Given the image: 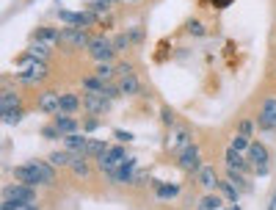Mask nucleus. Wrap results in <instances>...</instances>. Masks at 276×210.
Wrapping results in <instances>:
<instances>
[{
  "label": "nucleus",
  "mask_w": 276,
  "mask_h": 210,
  "mask_svg": "<svg viewBox=\"0 0 276 210\" xmlns=\"http://www.w3.org/2000/svg\"><path fill=\"white\" fill-rule=\"evenodd\" d=\"M69 169H72V174L75 177H80V180H86L91 174V166H89V158H86L83 152H78L75 158H72V164H69Z\"/></svg>",
  "instance_id": "13"
},
{
  "label": "nucleus",
  "mask_w": 276,
  "mask_h": 210,
  "mask_svg": "<svg viewBox=\"0 0 276 210\" xmlns=\"http://www.w3.org/2000/svg\"><path fill=\"white\" fill-rule=\"evenodd\" d=\"M22 210H39V207H36V205H25Z\"/></svg>",
  "instance_id": "49"
},
{
  "label": "nucleus",
  "mask_w": 276,
  "mask_h": 210,
  "mask_svg": "<svg viewBox=\"0 0 276 210\" xmlns=\"http://www.w3.org/2000/svg\"><path fill=\"white\" fill-rule=\"evenodd\" d=\"M39 111H44V113H61V97H58L56 91H44L42 97H39Z\"/></svg>",
  "instance_id": "11"
},
{
  "label": "nucleus",
  "mask_w": 276,
  "mask_h": 210,
  "mask_svg": "<svg viewBox=\"0 0 276 210\" xmlns=\"http://www.w3.org/2000/svg\"><path fill=\"white\" fill-rule=\"evenodd\" d=\"M116 138H119V141H133V133H127V130H116Z\"/></svg>",
  "instance_id": "45"
},
{
  "label": "nucleus",
  "mask_w": 276,
  "mask_h": 210,
  "mask_svg": "<svg viewBox=\"0 0 276 210\" xmlns=\"http://www.w3.org/2000/svg\"><path fill=\"white\" fill-rule=\"evenodd\" d=\"M268 210H276V194L271 196V202H268Z\"/></svg>",
  "instance_id": "48"
},
{
  "label": "nucleus",
  "mask_w": 276,
  "mask_h": 210,
  "mask_svg": "<svg viewBox=\"0 0 276 210\" xmlns=\"http://www.w3.org/2000/svg\"><path fill=\"white\" fill-rule=\"evenodd\" d=\"M111 103L113 100H108L105 94H94V91H86L83 97V108L91 113V116H103V113L111 111Z\"/></svg>",
  "instance_id": "6"
},
{
  "label": "nucleus",
  "mask_w": 276,
  "mask_h": 210,
  "mask_svg": "<svg viewBox=\"0 0 276 210\" xmlns=\"http://www.w3.org/2000/svg\"><path fill=\"white\" fill-rule=\"evenodd\" d=\"M108 150L105 141H97V138H89V144H86V158H103V152Z\"/></svg>",
  "instance_id": "25"
},
{
  "label": "nucleus",
  "mask_w": 276,
  "mask_h": 210,
  "mask_svg": "<svg viewBox=\"0 0 276 210\" xmlns=\"http://www.w3.org/2000/svg\"><path fill=\"white\" fill-rule=\"evenodd\" d=\"M127 3H138V0H127Z\"/></svg>",
  "instance_id": "51"
},
{
  "label": "nucleus",
  "mask_w": 276,
  "mask_h": 210,
  "mask_svg": "<svg viewBox=\"0 0 276 210\" xmlns=\"http://www.w3.org/2000/svg\"><path fill=\"white\" fill-rule=\"evenodd\" d=\"M75 155L78 152H69V150H66V152H50V158H47V160H50L53 166H69Z\"/></svg>",
  "instance_id": "29"
},
{
  "label": "nucleus",
  "mask_w": 276,
  "mask_h": 210,
  "mask_svg": "<svg viewBox=\"0 0 276 210\" xmlns=\"http://www.w3.org/2000/svg\"><path fill=\"white\" fill-rule=\"evenodd\" d=\"M56 127H58L64 135L78 133V122L72 119V113H56Z\"/></svg>",
  "instance_id": "19"
},
{
  "label": "nucleus",
  "mask_w": 276,
  "mask_h": 210,
  "mask_svg": "<svg viewBox=\"0 0 276 210\" xmlns=\"http://www.w3.org/2000/svg\"><path fill=\"white\" fill-rule=\"evenodd\" d=\"M133 177H136V158H130L122 169H116L113 174H108L111 182H133Z\"/></svg>",
  "instance_id": "12"
},
{
  "label": "nucleus",
  "mask_w": 276,
  "mask_h": 210,
  "mask_svg": "<svg viewBox=\"0 0 276 210\" xmlns=\"http://www.w3.org/2000/svg\"><path fill=\"white\" fill-rule=\"evenodd\" d=\"M246 158L252 160V166H268V150L262 144H257V141H252V147H248Z\"/></svg>",
  "instance_id": "14"
},
{
  "label": "nucleus",
  "mask_w": 276,
  "mask_h": 210,
  "mask_svg": "<svg viewBox=\"0 0 276 210\" xmlns=\"http://www.w3.org/2000/svg\"><path fill=\"white\" fill-rule=\"evenodd\" d=\"M227 177H230L232 185H238V188H243V191H248V180H246V172H238V169H227Z\"/></svg>",
  "instance_id": "27"
},
{
  "label": "nucleus",
  "mask_w": 276,
  "mask_h": 210,
  "mask_svg": "<svg viewBox=\"0 0 276 210\" xmlns=\"http://www.w3.org/2000/svg\"><path fill=\"white\" fill-rule=\"evenodd\" d=\"M105 86H108V80H103L99 75L83 78V89H86V91H94V94H105Z\"/></svg>",
  "instance_id": "21"
},
{
  "label": "nucleus",
  "mask_w": 276,
  "mask_h": 210,
  "mask_svg": "<svg viewBox=\"0 0 276 210\" xmlns=\"http://www.w3.org/2000/svg\"><path fill=\"white\" fill-rule=\"evenodd\" d=\"M146 177H149L146 172H136V177H133V185H141V182H146Z\"/></svg>",
  "instance_id": "44"
},
{
  "label": "nucleus",
  "mask_w": 276,
  "mask_h": 210,
  "mask_svg": "<svg viewBox=\"0 0 276 210\" xmlns=\"http://www.w3.org/2000/svg\"><path fill=\"white\" fill-rule=\"evenodd\" d=\"M42 135H44V138L47 141H53V138H58V135H64L61 130H58V127L56 125H50V127H44V130H42Z\"/></svg>",
  "instance_id": "40"
},
{
  "label": "nucleus",
  "mask_w": 276,
  "mask_h": 210,
  "mask_svg": "<svg viewBox=\"0 0 276 210\" xmlns=\"http://www.w3.org/2000/svg\"><path fill=\"white\" fill-rule=\"evenodd\" d=\"M94 75H99L103 80H108V83H111L113 75H116V66H113V61H103V64L97 66V72H94Z\"/></svg>",
  "instance_id": "31"
},
{
  "label": "nucleus",
  "mask_w": 276,
  "mask_h": 210,
  "mask_svg": "<svg viewBox=\"0 0 276 210\" xmlns=\"http://www.w3.org/2000/svg\"><path fill=\"white\" fill-rule=\"evenodd\" d=\"M210 3L215 6V9H227V6L232 3V0H210Z\"/></svg>",
  "instance_id": "46"
},
{
  "label": "nucleus",
  "mask_w": 276,
  "mask_h": 210,
  "mask_svg": "<svg viewBox=\"0 0 276 210\" xmlns=\"http://www.w3.org/2000/svg\"><path fill=\"white\" fill-rule=\"evenodd\" d=\"M218 188H221V194L227 196V202H238L240 199V188L232 185L230 180H218Z\"/></svg>",
  "instance_id": "22"
},
{
  "label": "nucleus",
  "mask_w": 276,
  "mask_h": 210,
  "mask_svg": "<svg viewBox=\"0 0 276 210\" xmlns=\"http://www.w3.org/2000/svg\"><path fill=\"white\" fill-rule=\"evenodd\" d=\"M158 188V199H177L180 196V188L177 185H166V182H152Z\"/></svg>",
  "instance_id": "26"
},
{
  "label": "nucleus",
  "mask_w": 276,
  "mask_h": 210,
  "mask_svg": "<svg viewBox=\"0 0 276 210\" xmlns=\"http://www.w3.org/2000/svg\"><path fill=\"white\" fill-rule=\"evenodd\" d=\"M224 160H227V169H238V172H248V169H252V160H248L243 152L232 150V147H230V150H227Z\"/></svg>",
  "instance_id": "10"
},
{
  "label": "nucleus",
  "mask_w": 276,
  "mask_h": 210,
  "mask_svg": "<svg viewBox=\"0 0 276 210\" xmlns=\"http://www.w3.org/2000/svg\"><path fill=\"white\" fill-rule=\"evenodd\" d=\"M33 166H36V172L42 174V185H53V180H56V166L50 164V160H31Z\"/></svg>",
  "instance_id": "16"
},
{
  "label": "nucleus",
  "mask_w": 276,
  "mask_h": 210,
  "mask_svg": "<svg viewBox=\"0 0 276 210\" xmlns=\"http://www.w3.org/2000/svg\"><path fill=\"white\" fill-rule=\"evenodd\" d=\"M58 36H61V31H56V28H36V33H33V42L58 44Z\"/></svg>",
  "instance_id": "18"
},
{
  "label": "nucleus",
  "mask_w": 276,
  "mask_h": 210,
  "mask_svg": "<svg viewBox=\"0 0 276 210\" xmlns=\"http://www.w3.org/2000/svg\"><path fill=\"white\" fill-rule=\"evenodd\" d=\"M28 56H31V58H39V61H47V56H50V44L33 42V44L28 47Z\"/></svg>",
  "instance_id": "30"
},
{
  "label": "nucleus",
  "mask_w": 276,
  "mask_h": 210,
  "mask_svg": "<svg viewBox=\"0 0 276 210\" xmlns=\"http://www.w3.org/2000/svg\"><path fill=\"white\" fill-rule=\"evenodd\" d=\"M230 147L246 155V152H248V147H252V138H248V135H240V133H238V135L232 138V144H230Z\"/></svg>",
  "instance_id": "33"
},
{
  "label": "nucleus",
  "mask_w": 276,
  "mask_h": 210,
  "mask_svg": "<svg viewBox=\"0 0 276 210\" xmlns=\"http://www.w3.org/2000/svg\"><path fill=\"white\" fill-rule=\"evenodd\" d=\"M94 17L91 11H61V19L69 28H86V25H94Z\"/></svg>",
  "instance_id": "7"
},
{
  "label": "nucleus",
  "mask_w": 276,
  "mask_h": 210,
  "mask_svg": "<svg viewBox=\"0 0 276 210\" xmlns=\"http://www.w3.org/2000/svg\"><path fill=\"white\" fill-rule=\"evenodd\" d=\"M254 172H257V177H265V174H268V166H254Z\"/></svg>",
  "instance_id": "47"
},
{
  "label": "nucleus",
  "mask_w": 276,
  "mask_h": 210,
  "mask_svg": "<svg viewBox=\"0 0 276 210\" xmlns=\"http://www.w3.org/2000/svg\"><path fill=\"white\" fill-rule=\"evenodd\" d=\"M14 177H17L19 182H25V185H33V188H36V185H42V174L36 172V166H33L31 160H28V164H22V166H17V169H14Z\"/></svg>",
  "instance_id": "8"
},
{
  "label": "nucleus",
  "mask_w": 276,
  "mask_h": 210,
  "mask_svg": "<svg viewBox=\"0 0 276 210\" xmlns=\"http://www.w3.org/2000/svg\"><path fill=\"white\" fill-rule=\"evenodd\" d=\"M130 44H133V36H130V33H119V36L113 39V47H116V53H119V50H127Z\"/></svg>",
  "instance_id": "35"
},
{
  "label": "nucleus",
  "mask_w": 276,
  "mask_h": 210,
  "mask_svg": "<svg viewBox=\"0 0 276 210\" xmlns=\"http://www.w3.org/2000/svg\"><path fill=\"white\" fill-rule=\"evenodd\" d=\"M47 75V64L44 61H39V58H31L28 53H25V58H22V66H19V72H17V78L22 80V83H39Z\"/></svg>",
  "instance_id": "1"
},
{
  "label": "nucleus",
  "mask_w": 276,
  "mask_h": 210,
  "mask_svg": "<svg viewBox=\"0 0 276 210\" xmlns=\"http://www.w3.org/2000/svg\"><path fill=\"white\" fill-rule=\"evenodd\" d=\"M119 89H122V94H130V97H136V94H141V80L136 75H127L119 80Z\"/></svg>",
  "instance_id": "20"
},
{
  "label": "nucleus",
  "mask_w": 276,
  "mask_h": 210,
  "mask_svg": "<svg viewBox=\"0 0 276 210\" xmlns=\"http://www.w3.org/2000/svg\"><path fill=\"white\" fill-rule=\"evenodd\" d=\"M58 44H61L64 50H66V47H69V50H80V47L89 50L91 39H89V33H86L83 28H64L61 36H58Z\"/></svg>",
  "instance_id": "3"
},
{
  "label": "nucleus",
  "mask_w": 276,
  "mask_h": 210,
  "mask_svg": "<svg viewBox=\"0 0 276 210\" xmlns=\"http://www.w3.org/2000/svg\"><path fill=\"white\" fill-rule=\"evenodd\" d=\"M230 210H238V207H230Z\"/></svg>",
  "instance_id": "52"
},
{
  "label": "nucleus",
  "mask_w": 276,
  "mask_h": 210,
  "mask_svg": "<svg viewBox=\"0 0 276 210\" xmlns=\"http://www.w3.org/2000/svg\"><path fill=\"white\" fill-rule=\"evenodd\" d=\"M199 185L202 188H218V177H215V169L213 166H199Z\"/></svg>",
  "instance_id": "17"
},
{
  "label": "nucleus",
  "mask_w": 276,
  "mask_h": 210,
  "mask_svg": "<svg viewBox=\"0 0 276 210\" xmlns=\"http://www.w3.org/2000/svg\"><path fill=\"white\" fill-rule=\"evenodd\" d=\"M116 75H119V78L133 75V64H130V61H122V64H116Z\"/></svg>",
  "instance_id": "37"
},
{
  "label": "nucleus",
  "mask_w": 276,
  "mask_h": 210,
  "mask_svg": "<svg viewBox=\"0 0 276 210\" xmlns=\"http://www.w3.org/2000/svg\"><path fill=\"white\" fill-rule=\"evenodd\" d=\"M252 130H254V122H252V119H243V122L238 125V133H240V135H248V138H252Z\"/></svg>",
  "instance_id": "38"
},
{
  "label": "nucleus",
  "mask_w": 276,
  "mask_h": 210,
  "mask_svg": "<svg viewBox=\"0 0 276 210\" xmlns=\"http://www.w3.org/2000/svg\"><path fill=\"white\" fill-rule=\"evenodd\" d=\"M97 125H99V122H97V116H89V119H86V122H83V127H86V133H91V130H97Z\"/></svg>",
  "instance_id": "42"
},
{
  "label": "nucleus",
  "mask_w": 276,
  "mask_h": 210,
  "mask_svg": "<svg viewBox=\"0 0 276 210\" xmlns=\"http://www.w3.org/2000/svg\"><path fill=\"white\" fill-rule=\"evenodd\" d=\"M80 105L83 103L78 100V94H61V113H75Z\"/></svg>",
  "instance_id": "23"
},
{
  "label": "nucleus",
  "mask_w": 276,
  "mask_h": 210,
  "mask_svg": "<svg viewBox=\"0 0 276 210\" xmlns=\"http://www.w3.org/2000/svg\"><path fill=\"white\" fill-rule=\"evenodd\" d=\"M188 33H191V36H202V33H205V25H202L199 19H188Z\"/></svg>",
  "instance_id": "36"
},
{
  "label": "nucleus",
  "mask_w": 276,
  "mask_h": 210,
  "mask_svg": "<svg viewBox=\"0 0 276 210\" xmlns=\"http://www.w3.org/2000/svg\"><path fill=\"white\" fill-rule=\"evenodd\" d=\"M105 3H108V6H111V3H116V0H105Z\"/></svg>",
  "instance_id": "50"
},
{
  "label": "nucleus",
  "mask_w": 276,
  "mask_h": 210,
  "mask_svg": "<svg viewBox=\"0 0 276 210\" xmlns=\"http://www.w3.org/2000/svg\"><path fill=\"white\" fill-rule=\"evenodd\" d=\"M160 116H163L166 125H171L174 122V113H171V108H160Z\"/></svg>",
  "instance_id": "43"
},
{
  "label": "nucleus",
  "mask_w": 276,
  "mask_h": 210,
  "mask_svg": "<svg viewBox=\"0 0 276 210\" xmlns=\"http://www.w3.org/2000/svg\"><path fill=\"white\" fill-rule=\"evenodd\" d=\"M86 144H89V138H86L83 133H69L64 135V147L69 152H86Z\"/></svg>",
  "instance_id": "15"
},
{
  "label": "nucleus",
  "mask_w": 276,
  "mask_h": 210,
  "mask_svg": "<svg viewBox=\"0 0 276 210\" xmlns=\"http://www.w3.org/2000/svg\"><path fill=\"white\" fill-rule=\"evenodd\" d=\"M119 94H122V89H119V83H108V86H105V97H108V100H116Z\"/></svg>",
  "instance_id": "39"
},
{
  "label": "nucleus",
  "mask_w": 276,
  "mask_h": 210,
  "mask_svg": "<svg viewBox=\"0 0 276 210\" xmlns=\"http://www.w3.org/2000/svg\"><path fill=\"white\" fill-rule=\"evenodd\" d=\"M89 56L97 61V64H103V61H113V56H116V47H113L111 39L97 36V39H91V44H89Z\"/></svg>",
  "instance_id": "4"
},
{
  "label": "nucleus",
  "mask_w": 276,
  "mask_h": 210,
  "mask_svg": "<svg viewBox=\"0 0 276 210\" xmlns=\"http://www.w3.org/2000/svg\"><path fill=\"white\" fill-rule=\"evenodd\" d=\"M17 105H22V103H19V97L14 91H3V94H0V111H9V108H17Z\"/></svg>",
  "instance_id": "32"
},
{
  "label": "nucleus",
  "mask_w": 276,
  "mask_h": 210,
  "mask_svg": "<svg viewBox=\"0 0 276 210\" xmlns=\"http://www.w3.org/2000/svg\"><path fill=\"white\" fill-rule=\"evenodd\" d=\"M199 207H202V210H221V196H213V194L202 196Z\"/></svg>",
  "instance_id": "34"
},
{
  "label": "nucleus",
  "mask_w": 276,
  "mask_h": 210,
  "mask_svg": "<svg viewBox=\"0 0 276 210\" xmlns=\"http://www.w3.org/2000/svg\"><path fill=\"white\" fill-rule=\"evenodd\" d=\"M174 147H177V152L191 147V133H188L185 127H174Z\"/></svg>",
  "instance_id": "28"
},
{
  "label": "nucleus",
  "mask_w": 276,
  "mask_h": 210,
  "mask_svg": "<svg viewBox=\"0 0 276 210\" xmlns=\"http://www.w3.org/2000/svg\"><path fill=\"white\" fill-rule=\"evenodd\" d=\"M105 9H108L105 0H94V3H89V11H91V14H103Z\"/></svg>",
  "instance_id": "41"
},
{
  "label": "nucleus",
  "mask_w": 276,
  "mask_h": 210,
  "mask_svg": "<svg viewBox=\"0 0 276 210\" xmlns=\"http://www.w3.org/2000/svg\"><path fill=\"white\" fill-rule=\"evenodd\" d=\"M22 116H25L22 105H17V108H9V111H0V119H3L6 125H17V122H22Z\"/></svg>",
  "instance_id": "24"
},
{
  "label": "nucleus",
  "mask_w": 276,
  "mask_h": 210,
  "mask_svg": "<svg viewBox=\"0 0 276 210\" xmlns=\"http://www.w3.org/2000/svg\"><path fill=\"white\" fill-rule=\"evenodd\" d=\"M257 125L262 127V130L276 127V97L265 100V105H262V111H260V116H257Z\"/></svg>",
  "instance_id": "9"
},
{
  "label": "nucleus",
  "mask_w": 276,
  "mask_h": 210,
  "mask_svg": "<svg viewBox=\"0 0 276 210\" xmlns=\"http://www.w3.org/2000/svg\"><path fill=\"white\" fill-rule=\"evenodd\" d=\"M127 160H130V155H127L122 147H108V150L103 152V158H97L99 169H103V174L108 177V174H113L116 169H122Z\"/></svg>",
  "instance_id": "2"
},
{
  "label": "nucleus",
  "mask_w": 276,
  "mask_h": 210,
  "mask_svg": "<svg viewBox=\"0 0 276 210\" xmlns=\"http://www.w3.org/2000/svg\"><path fill=\"white\" fill-rule=\"evenodd\" d=\"M177 164L183 172H199V166H202V152H199V147L196 144H191V147H185V150H180L177 152Z\"/></svg>",
  "instance_id": "5"
}]
</instances>
